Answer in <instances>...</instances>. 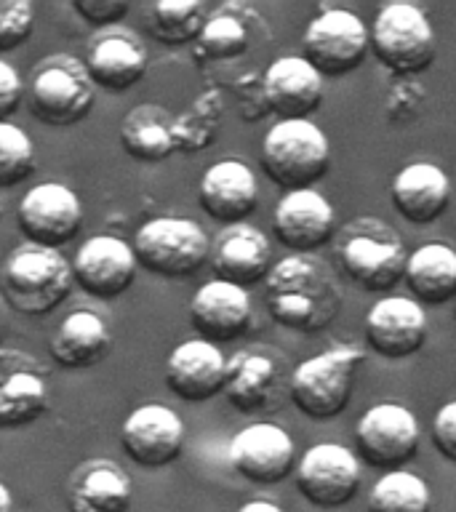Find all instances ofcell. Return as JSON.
<instances>
[{"label": "cell", "mask_w": 456, "mask_h": 512, "mask_svg": "<svg viewBox=\"0 0 456 512\" xmlns=\"http://www.w3.org/2000/svg\"><path fill=\"white\" fill-rule=\"evenodd\" d=\"M238 512H283L275 502H267V499H254V502L240 504Z\"/></svg>", "instance_id": "f35d334b"}, {"label": "cell", "mask_w": 456, "mask_h": 512, "mask_svg": "<svg viewBox=\"0 0 456 512\" xmlns=\"http://www.w3.org/2000/svg\"><path fill=\"white\" fill-rule=\"evenodd\" d=\"M432 491L416 472H384L368 494V512H430Z\"/></svg>", "instance_id": "4dcf8cb0"}, {"label": "cell", "mask_w": 456, "mask_h": 512, "mask_svg": "<svg viewBox=\"0 0 456 512\" xmlns=\"http://www.w3.org/2000/svg\"><path fill=\"white\" fill-rule=\"evenodd\" d=\"M0 512H14V496L3 480H0Z\"/></svg>", "instance_id": "60d3db41"}, {"label": "cell", "mask_w": 456, "mask_h": 512, "mask_svg": "<svg viewBox=\"0 0 456 512\" xmlns=\"http://www.w3.org/2000/svg\"><path fill=\"white\" fill-rule=\"evenodd\" d=\"M147 27L150 35L166 46H184L200 38L206 27V6L200 0H187V3H155L147 11Z\"/></svg>", "instance_id": "1f68e13d"}, {"label": "cell", "mask_w": 456, "mask_h": 512, "mask_svg": "<svg viewBox=\"0 0 456 512\" xmlns=\"http://www.w3.org/2000/svg\"><path fill=\"white\" fill-rule=\"evenodd\" d=\"M304 59L328 78L358 70L366 59L371 38L366 22L347 8H326L307 24L302 38Z\"/></svg>", "instance_id": "30bf717a"}, {"label": "cell", "mask_w": 456, "mask_h": 512, "mask_svg": "<svg viewBox=\"0 0 456 512\" xmlns=\"http://www.w3.org/2000/svg\"><path fill=\"white\" fill-rule=\"evenodd\" d=\"M16 224L30 246L56 248L70 243L83 224V206L78 195L59 182L35 184L24 192L16 208Z\"/></svg>", "instance_id": "7c38bea8"}, {"label": "cell", "mask_w": 456, "mask_h": 512, "mask_svg": "<svg viewBox=\"0 0 456 512\" xmlns=\"http://www.w3.org/2000/svg\"><path fill=\"white\" fill-rule=\"evenodd\" d=\"M72 262L56 248L19 246L3 267V296L11 310L38 318L56 310L70 296Z\"/></svg>", "instance_id": "7a4b0ae2"}, {"label": "cell", "mask_w": 456, "mask_h": 512, "mask_svg": "<svg viewBox=\"0 0 456 512\" xmlns=\"http://www.w3.org/2000/svg\"><path fill=\"white\" fill-rule=\"evenodd\" d=\"M288 387L283 374V358L272 350H240L227 358L224 374V398L240 414H256L275 408Z\"/></svg>", "instance_id": "e0dca14e"}, {"label": "cell", "mask_w": 456, "mask_h": 512, "mask_svg": "<svg viewBox=\"0 0 456 512\" xmlns=\"http://www.w3.org/2000/svg\"><path fill=\"white\" fill-rule=\"evenodd\" d=\"M27 102L32 115L46 126H75L94 107V83L88 80L83 62L51 56L32 75Z\"/></svg>", "instance_id": "ba28073f"}, {"label": "cell", "mask_w": 456, "mask_h": 512, "mask_svg": "<svg viewBox=\"0 0 456 512\" xmlns=\"http://www.w3.org/2000/svg\"><path fill=\"white\" fill-rule=\"evenodd\" d=\"M200 208L211 219L230 224L246 222L259 206V184L256 174L243 160H219L206 168L200 179Z\"/></svg>", "instance_id": "603a6c76"}, {"label": "cell", "mask_w": 456, "mask_h": 512, "mask_svg": "<svg viewBox=\"0 0 456 512\" xmlns=\"http://www.w3.org/2000/svg\"><path fill=\"white\" fill-rule=\"evenodd\" d=\"M230 464L240 478L259 486H272L294 472L296 446L278 424L254 422L232 438Z\"/></svg>", "instance_id": "2e32d148"}, {"label": "cell", "mask_w": 456, "mask_h": 512, "mask_svg": "<svg viewBox=\"0 0 456 512\" xmlns=\"http://www.w3.org/2000/svg\"><path fill=\"white\" fill-rule=\"evenodd\" d=\"M267 310L280 326L315 334L342 310V288L315 256H286L267 275Z\"/></svg>", "instance_id": "6da1fadb"}, {"label": "cell", "mask_w": 456, "mask_h": 512, "mask_svg": "<svg viewBox=\"0 0 456 512\" xmlns=\"http://www.w3.org/2000/svg\"><path fill=\"white\" fill-rule=\"evenodd\" d=\"M46 371L38 360L19 350L0 347V430H22L46 416Z\"/></svg>", "instance_id": "5bb4252c"}, {"label": "cell", "mask_w": 456, "mask_h": 512, "mask_svg": "<svg viewBox=\"0 0 456 512\" xmlns=\"http://www.w3.org/2000/svg\"><path fill=\"white\" fill-rule=\"evenodd\" d=\"M336 211L320 192H286L272 214V230L286 248L296 254H310L334 238Z\"/></svg>", "instance_id": "d6986e66"}, {"label": "cell", "mask_w": 456, "mask_h": 512, "mask_svg": "<svg viewBox=\"0 0 456 512\" xmlns=\"http://www.w3.org/2000/svg\"><path fill=\"white\" fill-rule=\"evenodd\" d=\"M190 323L198 339L206 342H232L251 326V296L246 288L224 280H208L195 291L190 302Z\"/></svg>", "instance_id": "7402d4cb"}, {"label": "cell", "mask_w": 456, "mask_h": 512, "mask_svg": "<svg viewBox=\"0 0 456 512\" xmlns=\"http://www.w3.org/2000/svg\"><path fill=\"white\" fill-rule=\"evenodd\" d=\"M112 334L102 315L94 310H75L59 323L51 339V358L62 368L80 371L96 366L110 352Z\"/></svg>", "instance_id": "83f0119b"}, {"label": "cell", "mask_w": 456, "mask_h": 512, "mask_svg": "<svg viewBox=\"0 0 456 512\" xmlns=\"http://www.w3.org/2000/svg\"><path fill=\"white\" fill-rule=\"evenodd\" d=\"M120 144L144 163L166 160L176 150V120L160 104H139L120 123Z\"/></svg>", "instance_id": "f546056e"}, {"label": "cell", "mask_w": 456, "mask_h": 512, "mask_svg": "<svg viewBox=\"0 0 456 512\" xmlns=\"http://www.w3.org/2000/svg\"><path fill=\"white\" fill-rule=\"evenodd\" d=\"M430 438L438 448V454L456 464V400H448L446 406H440L432 419Z\"/></svg>", "instance_id": "8d00e7d4"}, {"label": "cell", "mask_w": 456, "mask_h": 512, "mask_svg": "<svg viewBox=\"0 0 456 512\" xmlns=\"http://www.w3.org/2000/svg\"><path fill=\"white\" fill-rule=\"evenodd\" d=\"M86 75L94 86L123 94L134 88L147 72V51L136 38L123 32H107L91 43L86 54Z\"/></svg>", "instance_id": "4316f807"}, {"label": "cell", "mask_w": 456, "mask_h": 512, "mask_svg": "<svg viewBox=\"0 0 456 512\" xmlns=\"http://www.w3.org/2000/svg\"><path fill=\"white\" fill-rule=\"evenodd\" d=\"M403 280L414 302L448 304L456 299V251L446 243H424L408 254Z\"/></svg>", "instance_id": "f1b7e54d"}, {"label": "cell", "mask_w": 456, "mask_h": 512, "mask_svg": "<svg viewBox=\"0 0 456 512\" xmlns=\"http://www.w3.org/2000/svg\"><path fill=\"white\" fill-rule=\"evenodd\" d=\"M259 163L286 192L312 190L331 168V144L312 120H278L264 134Z\"/></svg>", "instance_id": "3957f363"}, {"label": "cell", "mask_w": 456, "mask_h": 512, "mask_svg": "<svg viewBox=\"0 0 456 512\" xmlns=\"http://www.w3.org/2000/svg\"><path fill=\"white\" fill-rule=\"evenodd\" d=\"M211 267L216 280L248 288L267 280L272 270V246L262 230L240 222L224 227L211 246Z\"/></svg>", "instance_id": "44dd1931"}, {"label": "cell", "mask_w": 456, "mask_h": 512, "mask_svg": "<svg viewBox=\"0 0 456 512\" xmlns=\"http://www.w3.org/2000/svg\"><path fill=\"white\" fill-rule=\"evenodd\" d=\"M22 102V78L8 62L0 59V123L14 115Z\"/></svg>", "instance_id": "74e56055"}, {"label": "cell", "mask_w": 456, "mask_h": 512, "mask_svg": "<svg viewBox=\"0 0 456 512\" xmlns=\"http://www.w3.org/2000/svg\"><path fill=\"white\" fill-rule=\"evenodd\" d=\"M72 8L91 27H110L131 11V3L126 0H75Z\"/></svg>", "instance_id": "d590c367"}, {"label": "cell", "mask_w": 456, "mask_h": 512, "mask_svg": "<svg viewBox=\"0 0 456 512\" xmlns=\"http://www.w3.org/2000/svg\"><path fill=\"white\" fill-rule=\"evenodd\" d=\"M299 494L320 510H336L355 499L360 488V462L342 443L307 448L294 467Z\"/></svg>", "instance_id": "8fae6325"}, {"label": "cell", "mask_w": 456, "mask_h": 512, "mask_svg": "<svg viewBox=\"0 0 456 512\" xmlns=\"http://www.w3.org/2000/svg\"><path fill=\"white\" fill-rule=\"evenodd\" d=\"M136 264L158 278H190L208 262L211 240L206 230L182 216H158L144 222L134 235Z\"/></svg>", "instance_id": "277c9868"}, {"label": "cell", "mask_w": 456, "mask_h": 512, "mask_svg": "<svg viewBox=\"0 0 456 512\" xmlns=\"http://www.w3.org/2000/svg\"><path fill=\"white\" fill-rule=\"evenodd\" d=\"M374 56L395 75H416L435 59V30L422 8L414 3H390L368 30Z\"/></svg>", "instance_id": "52a82bcc"}, {"label": "cell", "mask_w": 456, "mask_h": 512, "mask_svg": "<svg viewBox=\"0 0 456 512\" xmlns=\"http://www.w3.org/2000/svg\"><path fill=\"white\" fill-rule=\"evenodd\" d=\"M360 363L363 352L355 347H334L312 355L294 368L288 398L310 419H334L350 403Z\"/></svg>", "instance_id": "5b68a950"}, {"label": "cell", "mask_w": 456, "mask_h": 512, "mask_svg": "<svg viewBox=\"0 0 456 512\" xmlns=\"http://www.w3.org/2000/svg\"><path fill=\"white\" fill-rule=\"evenodd\" d=\"M227 358L219 344L190 339L174 347L166 360V384L176 398L203 403L224 390Z\"/></svg>", "instance_id": "cb8c5ba5"}, {"label": "cell", "mask_w": 456, "mask_h": 512, "mask_svg": "<svg viewBox=\"0 0 456 512\" xmlns=\"http://www.w3.org/2000/svg\"><path fill=\"white\" fill-rule=\"evenodd\" d=\"M35 168V147L22 128L3 120L0 123V190L22 184Z\"/></svg>", "instance_id": "d6a6232c"}, {"label": "cell", "mask_w": 456, "mask_h": 512, "mask_svg": "<svg viewBox=\"0 0 456 512\" xmlns=\"http://www.w3.org/2000/svg\"><path fill=\"white\" fill-rule=\"evenodd\" d=\"M406 259L398 232L379 219H358L342 230L339 264L363 291H390L403 280Z\"/></svg>", "instance_id": "8992f818"}, {"label": "cell", "mask_w": 456, "mask_h": 512, "mask_svg": "<svg viewBox=\"0 0 456 512\" xmlns=\"http://www.w3.org/2000/svg\"><path fill=\"white\" fill-rule=\"evenodd\" d=\"M419 422L400 403H376L355 427V456L374 470H403L419 451Z\"/></svg>", "instance_id": "9c48e42d"}, {"label": "cell", "mask_w": 456, "mask_h": 512, "mask_svg": "<svg viewBox=\"0 0 456 512\" xmlns=\"http://www.w3.org/2000/svg\"><path fill=\"white\" fill-rule=\"evenodd\" d=\"M120 443L131 462L144 470H160L179 459L184 448V422L174 408L147 403L126 416Z\"/></svg>", "instance_id": "4fadbf2b"}, {"label": "cell", "mask_w": 456, "mask_h": 512, "mask_svg": "<svg viewBox=\"0 0 456 512\" xmlns=\"http://www.w3.org/2000/svg\"><path fill=\"white\" fill-rule=\"evenodd\" d=\"M134 248L115 235H94L72 259V278L88 296L110 302L126 294L136 280Z\"/></svg>", "instance_id": "9a60e30c"}, {"label": "cell", "mask_w": 456, "mask_h": 512, "mask_svg": "<svg viewBox=\"0 0 456 512\" xmlns=\"http://www.w3.org/2000/svg\"><path fill=\"white\" fill-rule=\"evenodd\" d=\"M70 512H128L134 502V483L112 459H88L78 464L67 483Z\"/></svg>", "instance_id": "d4e9b609"}, {"label": "cell", "mask_w": 456, "mask_h": 512, "mask_svg": "<svg viewBox=\"0 0 456 512\" xmlns=\"http://www.w3.org/2000/svg\"><path fill=\"white\" fill-rule=\"evenodd\" d=\"M390 198L406 222L432 224L451 203V182L435 163H408L392 179Z\"/></svg>", "instance_id": "484cf974"}, {"label": "cell", "mask_w": 456, "mask_h": 512, "mask_svg": "<svg viewBox=\"0 0 456 512\" xmlns=\"http://www.w3.org/2000/svg\"><path fill=\"white\" fill-rule=\"evenodd\" d=\"M262 91L280 120H310L323 102V75L304 56H278L264 72Z\"/></svg>", "instance_id": "ffe728a7"}, {"label": "cell", "mask_w": 456, "mask_h": 512, "mask_svg": "<svg viewBox=\"0 0 456 512\" xmlns=\"http://www.w3.org/2000/svg\"><path fill=\"white\" fill-rule=\"evenodd\" d=\"M366 339L387 360L411 358L427 342L424 307L408 296H384L366 312Z\"/></svg>", "instance_id": "ac0fdd59"}, {"label": "cell", "mask_w": 456, "mask_h": 512, "mask_svg": "<svg viewBox=\"0 0 456 512\" xmlns=\"http://www.w3.org/2000/svg\"><path fill=\"white\" fill-rule=\"evenodd\" d=\"M200 54L208 59H232L248 48V27L238 16L214 14L206 19V27L198 38Z\"/></svg>", "instance_id": "836d02e7"}, {"label": "cell", "mask_w": 456, "mask_h": 512, "mask_svg": "<svg viewBox=\"0 0 456 512\" xmlns=\"http://www.w3.org/2000/svg\"><path fill=\"white\" fill-rule=\"evenodd\" d=\"M35 8L30 0H0V51H14L32 35Z\"/></svg>", "instance_id": "e575fe53"}, {"label": "cell", "mask_w": 456, "mask_h": 512, "mask_svg": "<svg viewBox=\"0 0 456 512\" xmlns=\"http://www.w3.org/2000/svg\"><path fill=\"white\" fill-rule=\"evenodd\" d=\"M6 334H8V302H6V296L0 294V347H3Z\"/></svg>", "instance_id": "ab89813d"}]
</instances>
